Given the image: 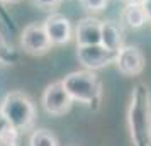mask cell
<instances>
[{"label":"cell","instance_id":"6da1fadb","mask_svg":"<svg viewBox=\"0 0 151 146\" xmlns=\"http://www.w3.org/2000/svg\"><path fill=\"white\" fill-rule=\"evenodd\" d=\"M127 127L132 146H151V92L148 85H134L127 107Z\"/></svg>","mask_w":151,"mask_h":146},{"label":"cell","instance_id":"7a4b0ae2","mask_svg":"<svg viewBox=\"0 0 151 146\" xmlns=\"http://www.w3.org/2000/svg\"><path fill=\"white\" fill-rule=\"evenodd\" d=\"M73 102H80L88 107H99L102 97V83L92 70L71 71L61 80Z\"/></svg>","mask_w":151,"mask_h":146},{"label":"cell","instance_id":"3957f363","mask_svg":"<svg viewBox=\"0 0 151 146\" xmlns=\"http://www.w3.org/2000/svg\"><path fill=\"white\" fill-rule=\"evenodd\" d=\"M0 112L7 117L12 127L21 132L29 131L36 121V107L22 92H9L0 104Z\"/></svg>","mask_w":151,"mask_h":146},{"label":"cell","instance_id":"277c9868","mask_svg":"<svg viewBox=\"0 0 151 146\" xmlns=\"http://www.w3.org/2000/svg\"><path fill=\"white\" fill-rule=\"evenodd\" d=\"M116 51H110L105 46L99 44H87V46H78L76 49V60L85 70H100L105 68L107 65L116 61Z\"/></svg>","mask_w":151,"mask_h":146},{"label":"cell","instance_id":"5b68a950","mask_svg":"<svg viewBox=\"0 0 151 146\" xmlns=\"http://www.w3.org/2000/svg\"><path fill=\"white\" fill-rule=\"evenodd\" d=\"M41 105L51 116H63L71 109L73 99L70 97V93L60 80L46 87V90L41 95Z\"/></svg>","mask_w":151,"mask_h":146},{"label":"cell","instance_id":"8992f818","mask_svg":"<svg viewBox=\"0 0 151 146\" xmlns=\"http://www.w3.org/2000/svg\"><path fill=\"white\" fill-rule=\"evenodd\" d=\"M21 44L22 49L29 55H44L53 46L44 26L37 22H32L24 27L21 34Z\"/></svg>","mask_w":151,"mask_h":146},{"label":"cell","instance_id":"52a82bcc","mask_svg":"<svg viewBox=\"0 0 151 146\" xmlns=\"http://www.w3.org/2000/svg\"><path fill=\"white\" fill-rule=\"evenodd\" d=\"M116 66L126 77H136L144 68V55L136 46H122L116 55Z\"/></svg>","mask_w":151,"mask_h":146},{"label":"cell","instance_id":"ba28073f","mask_svg":"<svg viewBox=\"0 0 151 146\" xmlns=\"http://www.w3.org/2000/svg\"><path fill=\"white\" fill-rule=\"evenodd\" d=\"M42 26L46 29L49 36V41L55 46H61L70 42L71 36H73V29H71V22L66 15L63 14H51L42 22Z\"/></svg>","mask_w":151,"mask_h":146},{"label":"cell","instance_id":"9c48e42d","mask_svg":"<svg viewBox=\"0 0 151 146\" xmlns=\"http://www.w3.org/2000/svg\"><path fill=\"white\" fill-rule=\"evenodd\" d=\"M102 34V22L95 17H85L76 24L75 39L76 46H87V44H99Z\"/></svg>","mask_w":151,"mask_h":146},{"label":"cell","instance_id":"30bf717a","mask_svg":"<svg viewBox=\"0 0 151 146\" xmlns=\"http://www.w3.org/2000/svg\"><path fill=\"white\" fill-rule=\"evenodd\" d=\"M100 44L110 51H119L122 48V31L116 22L105 21L102 22V34H100Z\"/></svg>","mask_w":151,"mask_h":146},{"label":"cell","instance_id":"8fae6325","mask_svg":"<svg viewBox=\"0 0 151 146\" xmlns=\"http://www.w3.org/2000/svg\"><path fill=\"white\" fill-rule=\"evenodd\" d=\"M122 22L131 29H139L143 27L148 17H146V12L141 4H126V7L122 10Z\"/></svg>","mask_w":151,"mask_h":146},{"label":"cell","instance_id":"7c38bea8","mask_svg":"<svg viewBox=\"0 0 151 146\" xmlns=\"http://www.w3.org/2000/svg\"><path fill=\"white\" fill-rule=\"evenodd\" d=\"M27 146H60L58 138L48 129H36L29 136Z\"/></svg>","mask_w":151,"mask_h":146},{"label":"cell","instance_id":"4fadbf2b","mask_svg":"<svg viewBox=\"0 0 151 146\" xmlns=\"http://www.w3.org/2000/svg\"><path fill=\"white\" fill-rule=\"evenodd\" d=\"M19 141H21V131L12 126L0 134V146H19Z\"/></svg>","mask_w":151,"mask_h":146},{"label":"cell","instance_id":"5bb4252c","mask_svg":"<svg viewBox=\"0 0 151 146\" xmlns=\"http://www.w3.org/2000/svg\"><path fill=\"white\" fill-rule=\"evenodd\" d=\"M80 2H82L83 7L87 10H90V12H100V10L105 9L109 0H80Z\"/></svg>","mask_w":151,"mask_h":146},{"label":"cell","instance_id":"9a60e30c","mask_svg":"<svg viewBox=\"0 0 151 146\" xmlns=\"http://www.w3.org/2000/svg\"><path fill=\"white\" fill-rule=\"evenodd\" d=\"M32 4L37 5V7H42V9H49V7H55L60 4V0H32Z\"/></svg>","mask_w":151,"mask_h":146},{"label":"cell","instance_id":"2e32d148","mask_svg":"<svg viewBox=\"0 0 151 146\" xmlns=\"http://www.w3.org/2000/svg\"><path fill=\"white\" fill-rule=\"evenodd\" d=\"M9 127H10V122H9L7 117H5V116L0 112V134L5 131V129H9Z\"/></svg>","mask_w":151,"mask_h":146},{"label":"cell","instance_id":"e0dca14e","mask_svg":"<svg viewBox=\"0 0 151 146\" xmlns=\"http://www.w3.org/2000/svg\"><path fill=\"white\" fill-rule=\"evenodd\" d=\"M141 5H143L144 12H146L148 21H151V0H143V2H141Z\"/></svg>","mask_w":151,"mask_h":146},{"label":"cell","instance_id":"ac0fdd59","mask_svg":"<svg viewBox=\"0 0 151 146\" xmlns=\"http://www.w3.org/2000/svg\"><path fill=\"white\" fill-rule=\"evenodd\" d=\"M124 2H126V4H141L143 0H124Z\"/></svg>","mask_w":151,"mask_h":146},{"label":"cell","instance_id":"d6986e66","mask_svg":"<svg viewBox=\"0 0 151 146\" xmlns=\"http://www.w3.org/2000/svg\"><path fill=\"white\" fill-rule=\"evenodd\" d=\"M2 2H7V4H12V2H17V0H2Z\"/></svg>","mask_w":151,"mask_h":146}]
</instances>
